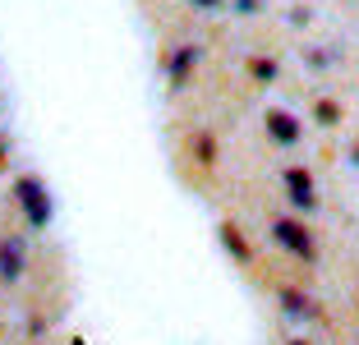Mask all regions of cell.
<instances>
[{
  "label": "cell",
  "mask_w": 359,
  "mask_h": 345,
  "mask_svg": "<svg viewBox=\"0 0 359 345\" xmlns=\"http://www.w3.org/2000/svg\"><path fill=\"white\" fill-rule=\"evenodd\" d=\"M222 244H226V249H231L235 253V258H249V244H244V235H240V230H235V226H222Z\"/></svg>",
  "instance_id": "5b68a950"
},
{
  "label": "cell",
  "mask_w": 359,
  "mask_h": 345,
  "mask_svg": "<svg viewBox=\"0 0 359 345\" xmlns=\"http://www.w3.org/2000/svg\"><path fill=\"white\" fill-rule=\"evenodd\" d=\"M194 65H198V46H194V42L175 46V51H166V60H161V74H166V83H170V97H180L184 88H189Z\"/></svg>",
  "instance_id": "7a4b0ae2"
},
{
  "label": "cell",
  "mask_w": 359,
  "mask_h": 345,
  "mask_svg": "<svg viewBox=\"0 0 359 345\" xmlns=\"http://www.w3.org/2000/svg\"><path fill=\"white\" fill-rule=\"evenodd\" d=\"M10 198H14V208L23 212L32 235H46V230H51L55 203H51V189H46V180L37 175V170H23V175L10 180Z\"/></svg>",
  "instance_id": "6da1fadb"
},
{
  "label": "cell",
  "mask_w": 359,
  "mask_h": 345,
  "mask_svg": "<svg viewBox=\"0 0 359 345\" xmlns=\"http://www.w3.org/2000/svg\"><path fill=\"white\" fill-rule=\"evenodd\" d=\"M10 157H14V143L5 134H0V175H5V170H10Z\"/></svg>",
  "instance_id": "8992f818"
},
{
  "label": "cell",
  "mask_w": 359,
  "mask_h": 345,
  "mask_svg": "<svg viewBox=\"0 0 359 345\" xmlns=\"http://www.w3.org/2000/svg\"><path fill=\"white\" fill-rule=\"evenodd\" d=\"M254 74H258V79H272L276 65H272V60H254Z\"/></svg>",
  "instance_id": "52a82bcc"
},
{
  "label": "cell",
  "mask_w": 359,
  "mask_h": 345,
  "mask_svg": "<svg viewBox=\"0 0 359 345\" xmlns=\"http://www.w3.org/2000/svg\"><path fill=\"white\" fill-rule=\"evenodd\" d=\"M189 147H194V157H198V166H217V138L208 134V129H198V134L189 138Z\"/></svg>",
  "instance_id": "277c9868"
},
{
  "label": "cell",
  "mask_w": 359,
  "mask_h": 345,
  "mask_svg": "<svg viewBox=\"0 0 359 345\" xmlns=\"http://www.w3.org/2000/svg\"><path fill=\"white\" fill-rule=\"evenodd\" d=\"M23 272H28V240L0 235V285H19Z\"/></svg>",
  "instance_id": "3957f363"
}]
</instances>
